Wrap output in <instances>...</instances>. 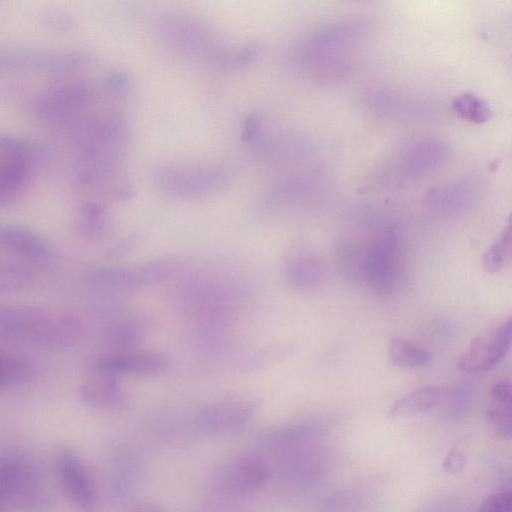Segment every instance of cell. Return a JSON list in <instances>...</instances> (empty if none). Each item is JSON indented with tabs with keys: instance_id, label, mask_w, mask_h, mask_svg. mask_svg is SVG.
<instances>
[{
	"instance_id": "cell-21",
	"label": "cell",
	"mask_w": 512,
	"mask_h": 512,
	"mask_svg": "<svg viewBox=\"0 0 512 512\" xmlns=\"http://www.w3.org/2000/svg\"><path fill=\"white\" fill-rule=\"evenodd\" d=\"M452 105L454 110L468 121L483 123L491 117L489 106L473 94L458 95Z\"/></svg>"
},
{
	"instance_id": "cell-5",
	"label": "cell",
	"mask_w": 512,
	"mask_h": 512,
	"mask_svg": "<svg viewBox=\"0 0 512 512\" xmlns=\"http://www.w3.org/2000/svg\"><path fill=\"white\" fill-rule=\"evenodd\" d=\"M400 271V248L397 238L386 234L372 241L361 260V273L371 291L387 295L397 286Z\"/></svg>"
},
{
	"instance_id": "cell-7",
	"label": "cell",
	"mask_w": 512,
	"mask_h": 512,
	"mask_svg": "<svg viewBox=\"0 0 512 512\" xmlns=\"http://www.w3.org/2000/svg\"><path fill=\"white\" fill-rule=\"evenodd\" d=\"M511 339L512 322L508 319L470 343L459 358V369L466 373H481L492 369L507 354Z\"/></svg>"
},
{
	"instance_id": "cell-8",
	"label": "cell",
	"mask_w": 512,
	"mask_h": 512,
	"mask_svg": "<svg viewBox=\"0 0 512 512\" xmlns=\"http://www.w3.org/2000/svg\"><path fill=\"white\" fill-rule=\"evenodd\" d=\"M41 489L37 472L24 461L14 457L0 459V512L8 503L29 507Z\"/></svg>"
},
{
	"instance_id": "cell-11",
	"label": "cell",
	"mask_w": 512,
	"mask_h": 512,
	"mask_svg": "<svg viewBox=\"0 0 512 512\" xmlns=\"http://www.w3.org/2000/svg\"><path fill=\"white\" fill-rule=\"evenodd\" d=\"M57 468L70 501L83 510H90L95 504V488L78 454L71 449L61 450L57 457Z\"/></svg>"
},
{
	"instance_id": "cell-2",
	"label": "cell",
	"mask_w": 512,
	"mask_h": 512,
	"mask_svg": "<svg viewBox=\"0 0 512 512\" xmlns=\"http://www.w3.org/2000/svg\"><path fill=\"white\" fill-rule=\"evenodd\" d=\"M228 172L213 165H164L157 169V185L178 198H199L220 190L228 181Z\"/></svg>"
},
{
	"instance_id": "cell-17",
	"label": "cell",
	"mask_w": 512,
	"mask_h": 512,
	"mask_svg": "<svg viewBox=\"0 0 512 512\" xmlns=\"http://www.w3.org/2000/svg\"><path fill=\"white\" fill-rule=\"evenodd\" d=\"M147 333L146 323L139 318H128L115 323L108 331L107 338L110 353L137 349Z\"/></svg>"
},
{
	"instance_id": "cell-24",
	"label": "cell",
	"mask_w": 512,
	"mask_h": 512,
	"mask_svg": "<svg viewBox=\"0 0 512 512\" xmlns=\"http://www.w3.org/2000/svg\"><path fill=\"white\" fill-rule=\"evenodd\" d=\"M463 465L464 459L462 455H460L457 452H452L451 454H449L444 461V467L446 468L447 471L451 472L460 471Z\"/></svg>"
},
{
	"instance_id": "cell-10",
	"label": "cell",
	"mask_w": 512,
	"mask_h": 512,
	"mask_svg": "<svg viewBox=\"0 0 512 512\" xmlns=\"http://www.w3.org/2000/svg\"><path fill=\"white\" fill-rule=\"evenodd\" d=\"M169 359L162 353L150 350L133 349L118 353H108L95 361L92 372L114 376H150L164 372Z\"/></svg>"
},
{
	"instance_id": "cell-9",
	"label": "cell",
	"mask_w": 512,
	"mask_h": 512,
	"mask_svg": "<svg viewBox=\"0 0 512 512\" xmlns=\"http://www.w3.org/2000/svg\"><path fill=\"white\" fill-rule=\"evenodd\" d=\"M252 397H231L212 401L201 408L198 423L210 431L229 432L248 424L259 409Z\"/></svg>"
},
{
	"instance_id": "cell-18",
	"label": "cell",
	"mask_w": 512,
	"mask_h": 512,
	"mask_svg": "<svg viewBox=\"0 0 512 512\" xmlns=\"http://www.w3.org/2000/svg\"><path fill=\"white\" fill-rule=\"evenodd\" d=\"M389 360L401 368H422L429 364L431 355L424 348L403 338H392L387 345Z\"/></svg>"
},
{
	"instance_id": "cell-25",
	"label": "cell",
	"mask_w": 512,
	"mask_h": 512,
	"mask_svg": "<svg viewBox=\"0 0 512 512\" xmlns=\"http://www.w3.org/2000/svg\"><path fill=\"white\" fill-rule=\"evenodd\" d=\"M138 238L139 237L134 234L128 236L126 239L119 242L117 246L113 248L112 253L114 255H120L129 252L138 243Z\"/></svg>"
},
{
	"instance_id": "cell-14",
	"label": "cell",
	"mask_w": 512,
	"mask_h": 512,
	"mask_svg": "<svg viewBox=\"0 0 512 512\" xmlns=\"http://www.w3.org/2000/svg\"><path fill=\"white\" fill-rule=\"evenodd\" d=\"M512 386L509 381L495 383L490 391L487 420L499 437L508 439L512 434Z\"/></svg>"
},
{
	"instance_id": "cell-20",
	"label": "cell",
	"mask_w": 512,
	"mask_h": 512,
	"mask_svg": "<svg viewBox=\"0 0 512 512\" xmlns=\"http://www.w3.org/2000/svg\"><path fill=\"white\" fill-rule=\"evenodd\" d=\"M111 226V219L108 212L101 206H87L81 218V232L93 239H98L107 234Z\"/></svg>"
},
{
	"instance_id": "cell-19",
	"label": "cell",
	"mask_w": 512,
	"mask_h": 512,
	"mask_svg": "<svg viewBox=\"0 0 512 512\" xmlns=\"http://www.w3.org/2000/svg\"><path fill=\"white\" fill-rule=\"evenodd\" d=\"M511 257L512 233L509 222L497 240L484 252L482 268L486 273L496 274L510 263Z\"/></svg>"
},
{
	"instance_id": "cell-26",
	"label": "cell",
	"mask_w": 512,
	"mask_h": 512,
	"mask_svg": "<svg viewBox=\"0 0 512 512\" xmlns=\"http://www.w3.org/2000/svg\"><path fill=\"white\" fill-rule=\"evenodd\" d=\"M140 512H161L159 511L158 509L154 508V507H149V508H146Z\"/></svg>"
},
{
	"instance_id": "cell-4",
	"label": "cell",
	"mask_w": 512,
	"mask_h": 512,
	"mask_svg": "<svg viewBox=\"0 0 512 512\" xmlns=\"http://www.w3.org/2000/svg\"><path fill=\"white\" fill-rule=\"evenodd\" d=\"M174 259H157L134 267H104L91 272L90 282L102 290L130 292L168 279L176 270Z\"/></svg>"
},
{
	"instance_id": "cell-13",
	"label": "cell",
	"mask_w": 512,
	"mask_h": 512,
	"mask_svg": "<svg viewBox=\"0 0 512 512\" xmlns=\"http://www.w3.org/2000/svg\"><path fill=\"white\" fill-rule=\"evenodd\" d=\"M447 396V390L440 386H423L397 400L389 409L392 420L410 418L430 411Z\"/></svg>"
},
{
	"instance_id": "cell-12",
	"label": "cell",
	"mask_w": 512,
	"mask_h": 512,
	"mask_svg": "<svg viewBox=\"0 0 512 512\" xmlns=\"http://www.w3.org/2000/svg\"><path fill=\"white\" fill-rule=\"evenodd\" d=\"M80 398L86 405L102 410H118L127 405V397L117 376L92 372L80 388Z\"/></svg>"
},
{
	"instance_id": "cell-3",
	"label": "cell",
	"mask_w": 512,
	"mask_h": 512,
	"mask_svg": "<svg viewBox=\"0 0 512 512\" xmlns=\"http://www.w3.org/2000/svg\"><path fill=\"white\" fill-rule=\"evenodd\" d=\"M160 32L171 49L185 56L205 58L209 64L224 47L209 24L190 16L166 18Z\"/></svg>"
},
{
	"instance_id": "cell-16",
	"label": "cell",
	"mask_w": 512,
	"mask_h": 512,
	"mask_svg": "<svg viewBox=\"0 0 512 512\" xmlns=\"http://www.w3.org/2000/svg\"><path fill=\"white\" fill-rule=\"evenodd\" d=\"M284 274L287 282L294 289L308 290L322 281L324 266L317 257L298 254L286 261Z\"/></svg>"
},
{
	"instance_id": "cell-22",
	"label": "cell",
	"mask_w": 512,
	"mask_h": 512,
	"mask_svg": "<svg viewBox=\"0 0 512 512\" xmlns=\"http://www.w3.org/2000/svg\"><path fill=\"white\" fill-rule=\"evenodd\" d=\"M30 368L26 361L0 351V388L26 379Z\"/></svg>"
},
{
	"instance_id": "cell-1",
	"label": "cell",
	"mask_w": 512,
	"mask_h": 512,
	"mask_svg": "<svg viewBox=\"0 0 512 512\" xmlns=\"http://www.w3.org/2000/svg\"><path fill=\"white\" fill-rule=\"evenodd\" d=\"M80 323L73 317L26 307H0V334L50 345L79 338Z\"/></svg>"
},
{
	"instance_id": "cell-23",
	"label": "cell",
	"mask_w": 512,
	"mask_h": 512,
	"mask_svg": "<svg viewBox=\"0 0 512 512\" xmlns=\"http://www.w3.org/2000/svg\"><path fill=\"white\" fill-rule=\"evenodd\" d=\"M479 512H512V494L499 491L488 495L479 506Z\"/></svg>"
},
{
	"instance_id": "cell-6",
	"label": "cell",
	"mask_w": 512,
	"mask_h": 512,
	"mask_svg": "<svg viewBox=\"0 0 512 512\" xmlns=\"http://www.w3.org/2000/svg\"><path fill=\"white\" fill-rule=\"evenodd\" d=\"M268 474L262 458L244 454L220 464L212 472V484L223 493L243 495L261 488Z\"/></svg>"
},
{
	"instance_id": "cell-15",
	"label": "cell",
	"mask_w": 512,
	"mask_h": 512,
	"mask_svg": "<svg viewBox=\"0 0 512 512\" xmlns=\"http://www.w3.org/2000/svg\"><path fill=\"white\" fill-rule=\"evenodd\" d=\"M0 246L31 259H44L50 254V248L41 237L15 226L0 225Z\"/></svg>"
}]
</instances>
